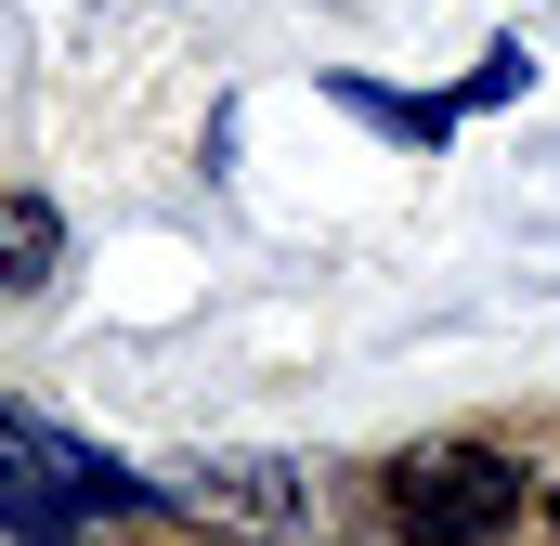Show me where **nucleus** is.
<instances>
[{
    "instance_id": "f03ea898",
    "label": "nucleus",
    "mask_w": 560,
    "mask_h": 546,
    "mask_svg": "<svg viewBox=\"0 0 560 546\" xmlns=\"http://www.w3.org/2000/svg\"><path fill=\"white\" fill-rule=\"evenodd\" d=\"M392 521L418 546H482V534L522 521V468H509L495 442H430V455L392 468Z\"/></svg>"
},
{
    "instance_id": "39448f33",
    "label": "nucleus",
    "mask_w": 560,
    "mask_h": 546,
    "mask_svg": "<svg viewBox=\"0 0 560 546\" xmlns=\"http://www.w3.org/2000/svg\"><path fill=\"white\" fill-rule=\"evenodd\" d=\"M548 521H560V482H548Z\"/></svg>"
},
{
    "instance_id": "20e7f679",
    "label": "nucleus",
    "mask_w": 560,
    "mask_h": 546,
    "mask_svg": "<svg viewBox=\"0 0 560 546\" xmlns=\"http://www.w3.org/2000/svg\"><path fill=\"white\" fill-rule=\"evenodd\" d=\"M52 261H66V222L39 195H0V286L26 299V286H52Z\"/></svg>"
},
{
    "instance_id": "7ed1b4c3",
    "label": "nucleus",
    "mask_w": 560,
    "mask_h": 546,
    "mask_svg": "<svg viewBox=\"0 0 560 546\" xmlns=\"http://www.w3.org/2000/svg\"><path fill=\"white\" fill-rule=\"evenodd\" d=\"M170 508H196L222 534H300L313 521V468L300 455H183L170 468Z\"/></svg>"
},
{
    "instance_id": "f257e3e1",
    "label": "nucleus",
    "mask_w": 560,
    "mask_h": 546,
    "mask_svg": "<svg viewBox=\"0 0 560 546\" xmlns=\"http://www.w3.org/2000/svg\"><path fill=\"white\" fill-rule=\"evenodd\" d=\"M105 508H143L131 468H105L92 442H66V429H39V416L0 404V546H66L79 521H105Z\"/></svg>"
}]
</instances>
